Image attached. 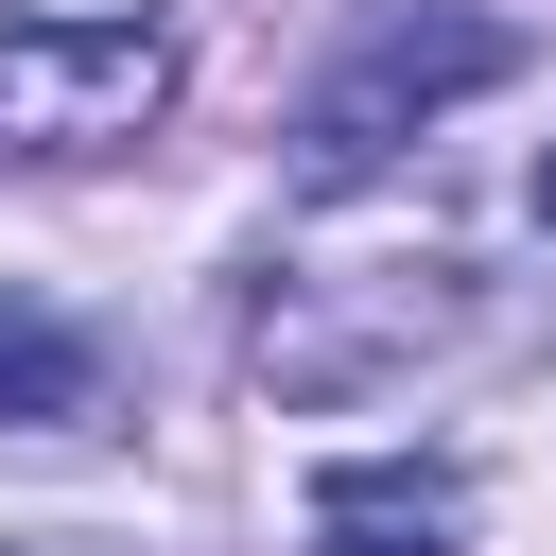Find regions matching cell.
<instances>
[{
    "label": "cell",
    "mask_w": 556,
    "mask_h": 556,
    "mask_svg": "<svg viewBox=\"0 0 556 556\" xmlns=\"http://www.w3.org/2000/svg\"><path fill=\"white\" fill-rule=\"evenodd\" d=\"M504 70H521V35H504V17H382V35L295 104V174H313V191H348V174H382L434 104H469V87H504Z\"/></svg>",
    "instance_id": "obj_1"
},
{
    "label": "cell",
    "mask_w": 556,
    "mask_h": 556,
    "mask_svg": "<svg viewBox=\"0 0 556 556\" xmlns=\"http://www.w3.org/2000/svg\"><path fill=\"white\" fill-rule=\"evenodd\" d=\"M174 104V35H0V139L17 156H104Z\"/></svg>",
    "instance_id": "obj_2"
},
{
    "label": "cell",
    "mask_w": 556,
    "mask_h": 556,
    "mask_svg": "<svg viewBox=\"0 0 556 556\" xmlns=\"http://www.w3.org/2000/svg\"><path fill=\"white\" fill-rule=\"evenodd\" d=\"M295 539L313 556H469V486L417 469V452H365V469H313Z\"/></svg>",
    "instance_id": "obj_3"
},
{
    "label": "cell",
    "mask_w": 556,
    "mask_h": 556,
    "mask_svg": "<svg viewBox=\"0 0 556 556\" xmlns=\"http://www.w3.org/2000/svg\"><path fill=\"white\" fill-rule=\"evenodd\" d=\"M87 330L52 313V295H0V417H87Z\"/></svg>",
    "instance_id": "obj_4"
},
{
    "label": "cell",
    "mask_w": 556,
    "mask_h": 556,
    "mask_svg": "<svg viewBox=\"0 0 556 556\" xmlns=\"http://www.w3.org/2000/svg\"><path fill=\"white\" fill-rule=\"evenodd\" d=\"M0 35H156V0H0Z\"/></svg>",
    "instance_id": "obj_5"
},
{
    "label": "cell",
    "mask_w": 556,
    "mask_h": 556,
    "mask_svg": "<svg viewBox=\"0 0 556 556\" xmlns=\"http://www.w3.org/2000/svg\"><path fill=\"white\" fill-rule=\"evenodd\" d=\"M539 226H556V156H539Z\"/></svg>",
    "instance_id": "obj_6"
}]
</instances>
